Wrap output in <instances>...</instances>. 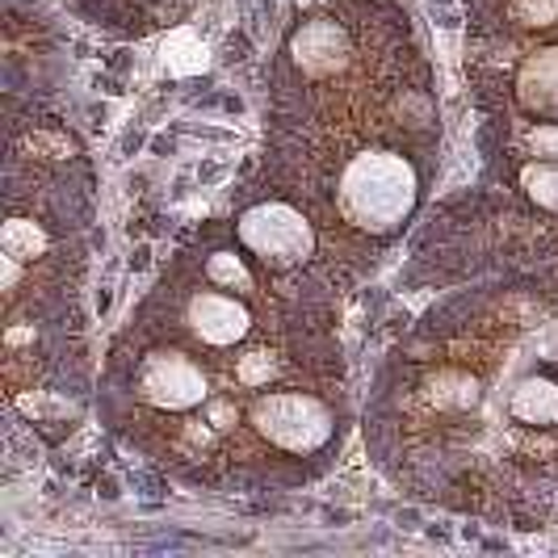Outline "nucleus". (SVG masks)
<instances>
[{
    "label": "nucleus",
    "instance_id": "f03ea898",
    "mask_svg": "<svg viewBox=\"0 0 558 558\" xmlns=\"http://www.w3.org/2000/svg\"><path fill=\"white\" fill-rule=\"evenodd\" d=\"M428 59L391 0H307L269 68V190L303 206L353 281L408 231L437 177Z\"/></svg>",
    "mask_w": 558,
    "mask_h": 558
},
{
    "label": "nucleus",
    "instance_id": "f257e3e1",
    "mask_svg": "<svg viewBox=\"0 0 558 558\" xmlns=\"http://www.w3.org/2000/svg\"><path fill=\"white\" fill-rule=\"evenodd\" d=\"M328 269H294L235 223L172 256L118 336L101 412L168 475L219 492L303 487L353 424Z\"/></svg>",
    "mask_w": 558,
    "mask_h": 558
}]
</instances>
